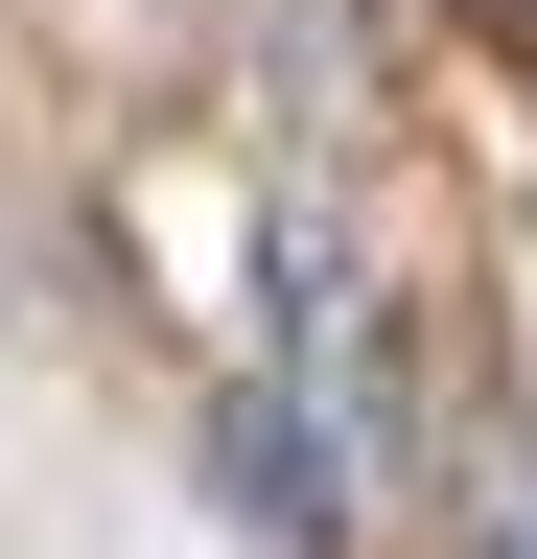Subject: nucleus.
Wrapping results in <instances>:
<instances>
[{
    "label": "nucleus",
    "mask_w": 537,
    "mask_h": 559,
    "mask_svg": "<svg viewBox=\"0 0 537 559\" xmlns=\"http://www.w3.org/2000/svg\"><path fill=\"white\" fill-rule=\"evenodd\" d=\"M491 559H537V513H491Z\"/></svg>",
    "instance_id": "nucleus-2"
},
{
    "label": "nucleus",
    "mask_w": 537,
    "mask_h": 559,
    "mask_svg": "<svg viewBox=\"0 0 537 559\" xmlns=\"http://www.w3.org/2000/svg\"><path fill=\"white\" fill-rule=\"evenodd\" d=\"M211 489H234V536H257V559H327V536H351V443H327L304 396H257V373L211 396Z\"/></svg>",
    "instance_id": "nucleus-1"
}]
</instances>
